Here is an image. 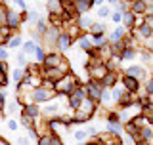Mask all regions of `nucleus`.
Segmentation results:
<instances>
[{
    "instance_id": "1",
    "label": "nucleus",
    "mask_w": 153,
    "mask_h": 145,
    "mask_svg": "<svg viewBox=\"0 0 153 145\" xmlns=\"http://www.w3.org/2000/svg\"><path fill=\"white\" fill-rule=\"evenodd\" d=\"M96 109H98V103L92 99L86 98L82 103H80V107L75 111V117H73V126L75 124H86L90 118L96 115Z\"/></svg>"
},
{
    "instance_id": "2",
    "label": "nucleus",
    "mask_w": 153,
    "mask_h": 145,
    "mask_svg": "<svg viewBox=\"0 0 153 145\" xmlns=\"http://www.w3.org/2000/svg\"><path fill=\"white\" fill-rule=\"evenodd\" d=\"M79 84H80V82H79V76L71 71V72H67L61 80L56 82V94L57 95H65V98H67V95H71L76 90V86H79Z\"/></svg>"
},
{
    "instance_id": "3",
    "label": "nucleus",
    "mask_w": 153,
    "mask_h": 145,
    "mask_svg": "<svg viewBox=\"0 0 153 145\" xmlns=\"http://www.w3.org/2000/svg\"><path fill=\"white\" fill-rule=\"evenodd\" d=\"M57 98V94L54 90H46V88H42V86H38V88L33 90V94H31V101L33 103H48L50 99H56Z\"/></svg>"
},
{
    "instance_id": "4",
    "label": "nucleus",
    "mask_w": 153,
    "mask_h": 145,
    "mask_svg": "<svg viewBox=\"0 0 153 145\" xmlns=\"http://www.w3.org/2000/svg\"><path fill=\"white\" fill-rule=\"evenodd\" d=\"M84 99H86V90H84V86H82V84H79L73 94L67 95V107H69L71 111H76V109L80 107V103H82Z\"/></svg>"
},
{
    "instance_id": "5",
    "label": "nucleus",
    "mask_w": 153,
    "mask_h": 145,
    "mask_svg": "<svg viewBox=\"0 0 153 145\" xmlns=\"http://www.w3.org/2000/svg\"><path fill=\"white\" fill-rule=\"evenodd\" d=\"M84 90H86V98L92 99V101H96V103H100V98H102V90H103V86L100 84V82H96V80H88V82L84 84Z\"/></svg>"
},
{
    "instance_id": "6",
    "label": "nucleus",
    "mask_w": 153,
    "mask_h": 145,
    "mask_svg": "<svg viewBox=\"0 0 153 145\" xmlns=\"http://www.w3.org/2000/svg\"><path fill=\"white\" fill-rule=\"evenodd\" d=\"M21 21H27V12L25 13H16L13 10H10L8 6V12H6V25L12 29H19L21 27Z\"/></svg>"
},
{
    "instance_id": "7",
    "label": "nucleus",
    "mask_w": 153,
    "mask_h": 145,
    "mask_svg": "<svg viewBox=\"0 0 153 145\" xmlns=\"http://www.w3.org/2000/svg\"><path fill=\"white\" fill-rule=\"evenodd\" d=\"M124 76H132V78H136L140 84H142V80L149 78L143 65H130V67H126V69H124Z\"/></svg>"
},
{
    "instance_id": "8",
    "label": "nucleus",
    "mask_w": 153,
    "mask_h": 145,
    "mask_svg": "<svg viewBox=\"0 0 153 145\" xmlns=\"http://www.w3.org/2000/svg\"><path fill=\"white\" fill-rule=\"evenodd\" d=\"M86 69H88V72H90V80H96V82H102L103 76L107 75L105 63H100V65H86Z\"/></svg>"
},
{
    "instance_id": "9",
    "label": "nucleus",
    "mask_w": 153,
    "mask_h": 145,
    "mask_svg": "<svg viewBox=\"0 0 153 145\" xmlns=\"http://www.w3.org/2000/svg\"><path fill=\"white\" fill-rule=\"evenodd\" d=\"M61 59H63L61 54H57V52H48L44 61H42V67H44V69H57L59 63H61Z\"/></svg>"
},
{
    "instance_id": "10",
    "label": "nucleus",
    "mask_w": 153,
    "mask_h": 145,
    "mask_svg": "<svg viewBox=\"0 0 153 145\" xmlns=\"http://www.w3.org/2000/svg\"><path fill=\"white\" fill-rule=\"evenodd\" d=\"M121 86L124 88V92H126V94H134V95H136L138 92H140V82H138L136 78H132V76H124V75H123Z\"/></svg>"
},
{
    "instance_id": "11",
    "label": "nucleus",
    "mask_w": 153,
    "mask_h": 145,
    "mask_svg": "<svg viewBox=\"0 0 153 145\" xmlns=\"http://www.w3.org/2000/svg\"><path fill=\"white\" fill-rule=\"evenodd\" d=\"M71 46H73V38L67 35L65 31H61L59 36H57V40H56V48H57L59 52H67Z\"/></svg>"
},
{
    "instance_id": "12",
    "label": "nucleus",
    "mask_w": 153,
    "mask_h": 145,
    "mask_svg": "<svg viewBox=\"0 0 153 145\" xmlns=\"http://www.w3.org/2000/svg\"><path fill=\"white\" fill-rule=\"evenodd\" d=\"M128 10H130L136 17H143L146 12H147V2H146V0H134V2H130Z\"/></svg>"
},
{
    "instance_id": "13",
    "label": "nucleus",
    "mask_w": 153,
    "mask_h": 145,
    "mask_svg": "<svg viewBox=\"0 0 153 145\" xmlns=\"http://www.w3.org/2000/svg\"><path fill=\"white\" fill-rule=\"evenodd\" d=\"M61 29H54V27H48L46 35L42 36V42H44V46H56V40L57 36H59Z\"/></svg>"
},
{
    "instance_id": "14",
    "label": "nucleus",
    "mask_w": 153,
    "mask_h": 145,
    "mask_svg": "<svg viewBox=\"0 0 153 145\" xmlns=\"http://www.w3.org/2000/svg\"><path fill=\"white\" fill-rule=\"evenodd\" d=\"M96 141L100 145H119V138L111 132H102V134H98Z\"/></svg>"
},
{
    "instance_id": "15",
    "label": "nucleus",
    "mask_w": 153,
    "mask_h": 145,
    "mask_svg": "<svg viewBox=\"0 0 153 145\" xmlns=\"http://www.w3.org/2000/svg\"><path fill=\"white\" fill-rule=\"evenodd\" d=\"M75 12L79 13V16H86V13L92 10L94 6V0H75Z\"/></svg>"
},
{
    "instance_id": "16",
    "label": "nucleus",
    "mask_w": 153,
    "mask_h": 145,
    "mask_svg": "<svg viewBox=\"0 0 153 145\" xmlns=\"http://www.w3.org/2000/svg\"><path fill=\"white\" fill-rule=\"evenodd\" d=\"M63 76H65V75H63L59 69H44V67H42V78H46V80L57 82V80L63 78Z\"/></svg>"
},
{
    "instance_id": "17",
    "label": "nucleus",
    "mask_w": 153,
    "mask_h": 145,
    "mask_svg": "<svg viewBox=\"0 0 153 145\" xmlns=\"http://www.w3.org/2000/svg\"><path fill=\"white\" fill-rule=\"evenodd\" d=\"M124 36H126V29H124L123 25H119V27H115V31L109 35L107 42H109V44H117V42H121Z\"/></svg>"
},
{
    "instance_id": "18",
    "label": "nucleus",
    "mask_w": 153,
    "mask_h": 145,
    "mask_svg": "<svg viewBox=\"0 0 153 145\" xmlns=\"http://www.w3.org/2000/svg\"><path fill=\"white\" fill-rule=\"evenodd\" d=\"M151 139H153V128L149 126V124H143V126L140 128V132H138V141H147V143H151ZM136 141V143H138Z\"/></svg>"
},
{
    "instance_id": "19",
    "label": "nucleus",
    "mask_w": 153,
    "mask_h": 145,
    "mask_svg": "<svg viewBox=\"0 0 153 145\" xmlns=\"http://www.w3.org/2000/svg\"><path fill=\"white\" fill-rule=\"evenodd\" d=\"M23 115H27L29 118L36 120L40 117V107H38L36 103H27V105H23Z\"/></svg>"
},
{
    "instance_id": "20",
    "label": "nucleus",
    "mask_w": 153,
    "mask_h": 145,
    "mask_svg": "<svg viewBox=\"0 0 153 145\" xmlns=\"http://www.w3.org/2000/svg\"><path fill=\"white\" fill-rule=\"evenodd\" d=\"M92 19H90L88 16H79V17H76L75 19V25L76 27H79V31L80 33H84V31H88L90 33V27H92Z\"/></svg>"
},
{
    "instance_id": "21",
    "label": "nucleus",
    "mask_w": 153,
    "mask_h": 145,
    "mask_svg": "<svg viewBox=\"0 0 153 145\" xmlns=\"http://www.w3.org/2000/svg\"><path fill=\"white\" fill-rule=\"evenodd\" d=\"M117 82H119V72H107V75L103 76V80L100 82V84H102L103 88H109V90H111L113 86L117 84Z\"/></svg>"
},
{
    "instance_id": "22",
    "label": "nucleus",
    "mask_w": 153,
    "mask_h": 145,
    "mask_svg": "<svg viewBox=\"0 0 153 145\" xmlns=\"http://www.w3.org/2000/svg\"><path fill=\"white\" fill-rule=\"evenodd\" d=\"M134 25H136V16H134L130 10L123 12V27L124 29H134Z\"/></svg>"
},
{
    "instance_id": "23",
    "label": "nucleus",
    "mask_w": 153,
    "mask_h": 145,
    "mask_svg": "<svg viewBox=\"0 0 153 145\" xmlns=\"http://www.w3.org/2000/svg\"><path fill=\"white\" fill-rule=\"evenodd\" d=\"M23 46V38L19 33H16V35H12L8 38V42H6V50L10 48V50H16V48H21Z\"/></svg>"
},
{
    "instance_id": "24",
    "label": "nucleus",
    "mask_w": 153,
    "mask_h": 145,
    "mask_svg": "<svg viewBox=\"0 0 153 145\" xmlns=\"http://www.w3.org/2000/svg\"><path fill=\"white\" fill-rule=\"evenodd\" d=\"M76 40H79V46L82 48L84 52H90V50L94 48V44H92V38H90V35H86V33H84V35H80L79 38H76Z\"/></svg>"
},
{
    "instance_id": "25",
    "label": "nucleus",
    "mask_w": 153,
    "mask_h": 145,
    "mask_svg": "<svg viewBox=\"0 0 153 145\" xmlns=\"http://www.w3.org/2000/svg\"><path fill=\"white\" fill-rule=\"evenodd\" d=\"M105 132H111L115 134L117 138H121L123 134H124V126L121 122H107V128H105Z\"/></svg>"
},
{
    "instance_id": "26",
    "label": "nucleus",
    "mask_w": 153,
    "mask_h": 145,
    "mask_svg": "<svg viewBox=\"0 0 153 145\" xmlns=\"http://www.w3.org/2000/svg\"><path fill=\"white\" fill-rule=\"evenodd\" d=\"M46 8H48L50 16H59L61 13V0H50V2H46Z\"/></svg>"
},
{
    "instance_id": "27",
    "label": "nucleus",
    "mask_w": 153,
    "mask_h": 145,
    "mask_svg": "<svg viewBox=\"0 0 153 145\" xmlns=\"http://www.w3.org/2000/svg\"><path fill=\"white\" fill-rule=\"evenodd\" d=\"M124 94H126V92H124V88H123L121 84H115L113 88H111V99H113V101H117V103L123 99V95H124Z\"/></svg>"
},
{
    "instance_id": "28",
    "label": "nucleus",
    "mask_w": 153,
    "mask_h": 145,
    "mask_svg": "<svg viewBox=\"0 0 153 145\" xmlns=\"http://www.w3.org/2000/svg\"><path fill=\"white\" fill-rule=\"evenodd\" d=\"M124 126V134H128V136H138V132H140V126H138L134 120H130V122H126V124H123Z\"/></svg>"
},
{
    "instance_id": "29",
    "label": "nucleus",
    "mask_w": 153,
    "mask_h": 145,
    "mask_svg": "<svg viewBox=\"0 0 153 145\" xmlns=\"http://www.w3.org/2000/svg\"><path fill=\"white\" fill-rule=\"evenodd\" d=\"M136 55H138V48H124L119 59H121V61H126V59H134Z\"/></svg>"
},
{
    "instance_id": "30",
    "label": "nucleus",
    "mask_w": 153,
    "mask_h": 145,
    "mask_svg": "<svg viewBox=\"0 0 153 145\" xmlns=\"http://www.w3.org/2000/svg\"><path fill=\"white\" fill-rule=\"evenodd\" d=\"M105 23L102 21H94L92 23V27H90V35H105Z\"/></svg>"
},
{
    "instance_id": "31",
    "label": "nucleus",
    "mask_w": 153,
    "mask_h": 145,
    "mask_svg": "<svg viewBox=\"0 0 153 145\" xmlns=\"http://www.w3.org/2000/svg\"><path fill=\"white\" fill-rule=\"evenodd\" d=\"M36 46H38V44H35L33 40H27V42H23V46H21V52H23V54H25V55L29 57V55H33V54H35Z\"/></svg>"
},
{
    "instance_id": "32",
    "label": "nucleus",
    "mask_w": 153,
    "mask_h": 145,
    "mask_svg": "<svg viewBox=\"0 0 153 145\" xmlns=\"http://www.w3.org/2000/svg\"><path fill=\"white\" fill-rule=\"evenodd\" d=\"M46 31H48V23H46V19H44V17H40V19L36 21L35 33H36V35H40V36H44V35H46Z\"/></svg>"
},
{
    "instance_id": "33",
    "label": "nucleus",
    "mask_w": 153,
    "mask_h": 145,
    "mask_svg": "<svg viewBox=\"0 0 153 145\" xmlns=\"http://www.w3.org/2000/svg\"><path fill=\"white\" fill-rule=\"evenodd\" d=\"M73 139L76 143H84L86 139H88V134H86V130H75V132H73Z\"/></svg>"
},
{
    "instance_id": "34",
    "label": "nucleus",
    "mask_w": 153,
    "mask_h": 145,
    "mask_svg": "<svg viewBox=\"0 0 153 145\" xmlns=\"http://www.w3.org/2000/svg\"><path fill=\"white\" fill-rule=\"evenodd\" d=\"M16 61H17V69H25V67L29 65V59H27V55L23 54V52H19V54L16 55Z\"/></svg>"
},
{
    "instance_id": "35",
    "label": "nucleus",
    "mask_w": 153,
    "mask_h": 145,
    "mask_svg": "<svg viewBox=\"0 0 153 145\" xmlns=\"http://www.w3.org/2000/svg\"><path fill=\"white\" fill-rule=\"evenodd\" d=\"M33 55L36 57V63L42 65V61H44V57H46V52H44V48H42V44L36 46V50H35V54H33Z\"/></svg>"
},
{
    "instance_id": "36",
    "label": "nucleus",
    "mask_w": 153,
    "mask_h": 145,
    "mask_svg": "<svg viewBox=\"0 0 153 145\" xmlns=\"http://www.w3.org/2000/svg\"><path fill=\"white\" fill-rule=\"evenodd\" d=\"M109 101H111V92H109V88H103L102 90V98H100V103L98 105H109Z\"/></svg>"
},
{
    "instance_id": "37",
    "label": "nucleus",
    "mask_w": 153,
    "mask_h": 145,
    "mask_svg": "<svg viewBox=\"0 0 153 145\" xmlns=\"http://www.w3.org/2000/svg\"><path fill=\"white\" fill-rule=\"evenodd\" d=\"M23 76H25V71H23V69H16L12 72V80L16 82V84H19V82L23 80Z\"/></svg>"
},
{
    "instance_id": "38",
    "label": "nucleus",
    "mask_w": 153,
    "mask_h": 145,
    "mask_svg": "<svg viewBox=\"0 0 153 145\" xmlns=\"http://www.w3.org/2000/svg\"><path fill=\"white\" fill-rule=\"evenodd\" d=\"M98 17H100V19L111 17V8H109V6H102V8L98 10Z\"/></svg>"
},
{
    "instance_id": "39",
    "label": "nucleus",
    "mask_w": 153,
    "mask_h": 145,
    "mask_svg": "<svg viewBox=\"0 0 153 145\" xmlns=\"http://www.w3.org/2000/svg\"><path fill=\"white\" fill-rule=\"evenodd\" d=\"M143 88H146V94H147V98H151V99H153V78H151V76L146 80Z\"/></svg>"
},
{
    "instance_id": "40",
    "label": "nucleus",
    "mask_w": 153,
    "mask_h": 145,
    "mask_svg": "<svg viewBox=\"0 0 153 145\" xmlns=\"http://www.w3.org/2000/svg\"><path fill=\"white\" fill-rule=\"evenodd\" d=\"M138 54L142 55V59L146 61V63H151V61H153V54H149V52H147V50H143V48H142L140 52H138Z\"/></svg>"
},
{
    "instance_id": "41",
    "label": "nucleus",
    "mask_w": 153,
    "mask_h": 145,
    "mask_svg": "<svg viewBox=\"0 0 153 145\" xmlns=\"http://www.w3.org/2000/svg\"><path fill=\"white\" fill-rule=\"evenodd\" d=\"M33 122H35L33 118H29L27 115H23V113H21V124H23V126H25L27 130H29V128H33Z\"/></svg>"
},
{
    "instance_id": "42",
    "label": "nucleus",
    "mask_w": 153,
    "mask_h": 145,
    "mask_svg": "<svg viewBox=\"0 0 153 145\" xmlns=\"http://www.w3.org/2000/svg\"><path fill=\"white\" fill-rule=\"evenodd\" d=\"M111 21L113 23H123V12H117V10H115V12H111Z\"/></svg>"
},
{
    "instance_id": "43",
    "label": "nucleus",
    "mask_w": 153,
    "mask_h": 145,
    "mask_svg": "<svg viewBox=\"0 0 153 145\" xmlns=\"http://www.w3.org/2000/svg\"><path fill=\"white\" fill-rule=\"evenodd\" d=\"M38 19H40V16H38V12L36 10H31V12H27V21H38Z\"/></svg>"
},
{
    "instance_id": "44",
    "label": "nucleus",
    "mask_w": 153,
    "mask_h": 145,
    "mask_svg": "<svg viewBox=\"0 0 153 145\" xmlns=\"http://www.w3.org/2000/svg\"><path fill=\"white\" fill-rule=\"evenodd\" d=\"M50 138H52V134H46V136H38L36 143H38V145H50Z\"/></svg>"
},
{
    "instance_id": "45",
    "label": "nucleus",
    "mask_w": 153,
    "mask_h": 145,
    "mask_svg": "<svg viewBox=\"0 0 153 145\" xmlns=\"http://www.w3.org/2000/svg\"><path fill=\"white\" fill-rule=\"evenodd\" d=\"M10 59V54L6 50V46H0V61H8Z\"/></svg>"
},
{
    "instance_id": "46",
    "label": "nucleus",
    "mask_w": 153,
    "mask_h": 145,
    "mask_svg": "<svg viewBox=\"0 0 153 145\" xmlns=\"http://www.w3.org/2000/svg\"><path fill=\"white\" fill-rule=\"evenodd\" d=\"M6 105H8V107H4V109H6V113L10 115V113H13V111H16V107H17L19 103H17V99H13L12 103H6Z\"/></svg>"
},
{
    "instance_id": "47",
    "label": "nucleus",
    "mask_w": 153,
    "mask_h": 145,
    "mask_svg": "<svg viewBox=\"0 0 153 145\" xmlns=\"http://www.w3.org/2000/svg\"><path fill=\"white\" fill-rule=\"evenodd\" d=\"M6 107V90H0V111Z\"/></svg>"
},
{
    "instance_id": "48",
    "label": "nucleus",
    "mask_w": 153,
    "mask_h": 145,
    "mask_svg": "<svg viewBox=\"0 0 153 145\" xmlns=\"http://www.w3.org/2000/svg\"><path fill=\"white\" fill-rule=\"evenodd\" d=\"M107 122H119V113H107Z\"/></svg>"
},
{
    "instance_id": "49",
    "label": "nucleus",
    "mask_w": 153,
    "mask_h": 145,
    "mask_svg": "<svg viewBox=\"0 0 153 145\" xmlns=\"http://www.w3.org/2000/svg\"><path fill=\"white\" fill-rule=\"evenodd\" d=\"M50 145H63V139L59 136H52L50 138Z\"/></svg>"
},
{
    "instance_id": "50",
    "label": "nucleus",
    "mask_w": 153,
    "mask_h": 145,
    "mask_svg": "<svg viewBox=\"0 0 153 145\" xmlns=\"http://www.w3.org/2000/svg\"><path fill=\"white\" fill-rule=\"evenodd\" d=\"M17 126H19V124H17V122H16L13 118H8V130H12V132H16V130H17Z\"/></svg>"
},
{
    "instance_id": "51",
    "label": "nucleus",
    "mask_w": 153,
    "mask_h": 145,
    "mask_svg": "<svg viewBox=\"0 0 153 145\" xmlns=\"http://www.w3.org/2000/svg\"><path fill=\"white\" fill-rule=\"evenodd\" d=\"M143 50H147L149 54H153V36L149 38V40H146V46H143Z\"/></svg>"
},
{
    "instance_id": "52",
    "label": "nucleus",
    "mask_w": 153,
    "mask_h": 145,
    "mask_svg": "<svg viewBox=\"0 0 153 145\" xmlns=\"http://www.w3.org/2000/svg\"><path fill=\"white\" fill-rule=\"evenodd\" d=\"M0 72L8 75V61H0Z\"/></svg>"
},
{
    "instance_id": "53",
    "label": "nucleus",
    "mask_w": 153,
    "mask_h": 145,
    "mask_svg": "<svg viewBox=\"0 0 153 145\" xmlns=\"http://www.w3.org/2000/svg\"><path fill=\"white\" fill-rule=\"evenodd\" d=\"M17 8L21 10V13H25V12H27V2H23V0H19V2H17Z\"/></svg>"
},
{
    "instance_id": "54",
    "label": "nucleus",
    "mask_w": 153,
    "mask_h": 145,
    "mask_svg": "<svg viewBox=\"0 0 153 145\" xmlns=\"http://www.w3.org/2000/svg\"><path fill=\"white\" fill-rule=\"evenodd\" d=\"M17 145H29V143H27V139H19V143H17Z\"/></svg>"
},
{
    "instance_id": "55",
    "label": "nucleus",
    "mask_w": 153,
    "mask_h": 145,
    "mask_svg": "<svg viewBox=\"0 0 153 145\" xmlns=\"http://www.w3.org/2000/svg\"><path fill=\"white\" fill-rule=\"evenodd\" d=\"M136 145H151V143H147V141H138Z\"/></svg>"
},
{
    "instance_id": "56",
    "label": "nucleus",
    "mask_w": 153,
    "mask_h": 145,
    "mask_svg": "<svg viewBox=\"0 0 153 145\" xmlns=\"http://www.w3.org/2000/svg\"><path fill=\"white\" fill-rule=\"evenodd\" d=\"M4 117V111H0V118H2Z\"/></svg>"
},
{
    "instance_id": "57",
    "label": "nucleus",
    "mask_w": 153,
    "mask_h": 145,
    "mask_svg": "<svg viewBox=\"0 0 153 145\" xmlns=\"http://www.w3.org/2000/svg\"><path fill=\"white\" fill-rule=\"evenodd\" d=\"M151 63H153V61H151Z\"/></svg>"
},
{
    "instance_id": "58",
    "label": "nucleus",
    "mask_w": 153,
    "mask_h": 145,
    "mask_svg": "<svg viewBox=\"0 0 153 145\" xmlns=\"http://www.w3.org/2000/svg\"><path fill=\"white\" fill-rule=\"evenodd\" d=\"M119 145H121V143H119Z\"/></svg>"
}]
</instances>
